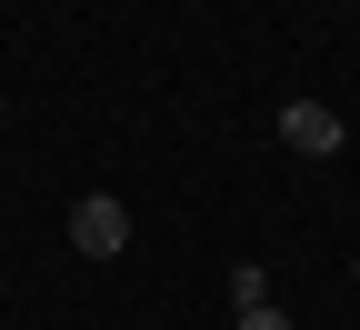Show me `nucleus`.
I'll list each match as a JSON object with an SVG mask.
<instances>
[{
  "label": "nucleus",
  "instance_id": "obj_1",
  "mask_svg": "<svg viewBox=\"0 0 360 330\" xmlns=\"http://www.w3.org/2000/svg\"><path fill=\"white\" fill-rule=\"evenodd\" d=\"M70 250H90V260H120V250H130V210H120L110 191H90V201L70 210Z\"/></svg>",
  "mask_w": 360,
  "mask_h": 330
},
{
  "label": "nucleus",
  "instance_id": "obj_2",
  "mask_svg": "<svg viewBox=\"0 0 360 330\" xmlns=\"http://www.w3.org/2000/svg\"><path fill=\"white\" fill-rule=\"evenodd\" d=\"M281 140H290L300 160H330L340 151V110L330 101H281Z\"/></svg>",
  "mask_w": 360,
  "mask_h": 330
},
{
  "label": "nucleus",
  "instance_id": "obj_3",
  "mask_svg": "<svg viewBox=\"0 0 360 330\" xmlns=\"http://www.w3.org/2000/svg\"><path fill=\"white\" fill-rule=\"evenodd\" d=\"M231 300H240V310H270V270H260V260L231 270Z\"/></svg>",
  "mask_w": 360,
  "mask_h": 330
},
{
  "label": "nucleus",
  "instance_id": "obj_4",
  "mask_svg": "<svg viewBox=\"0 0 360 330\" xmlns=\"http://www.w3.org/2000/svg\"><path fill=\"white\" fill-rule=\"evenodd\" d=\"M240 330H290V320L281 310H240Z\"/></svg>",
  "mask_w": 360,
  "mask_h": 330
},
{
  "label": "nucleus",
  "instance_id": "obj_5",
  "mask_svg": "<svg viewBox=\"0 0 360 330\" xmlns=\"http://www.w3.org/2000/svg\"><path fill=\"white\" fill-rule=\"evenodd\" d=\"M350 280H360V270H350Z\"/></svg>",
  "mask_w": 360,
  "mask_h": 330
}]
</instances>
